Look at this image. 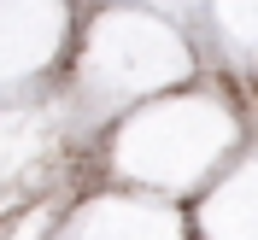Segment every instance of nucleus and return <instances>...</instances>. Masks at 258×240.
<instances>
[]
</instances>
